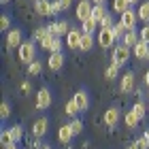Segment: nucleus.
Masks as SVG:
<instances>
[{
	"label": "nucleus",
	"instance_id": "f257e3e1",
	"mask_svg": "<svg viewBox=\"0 0 149 149\" xmlns=\"http://www.w3.org/2000/svg\"><path fill=\"white\" fill-rule=\"evenodd\" d=\"M17 53H19V60L22 62H26V64H30V62H34V56H36V45H34V40H24L22 45L17 47Z\"/></svg>",
	"mask_w": 149,
	"mask_h": 149
},
{
	"label": "nucleus",
	"instance_id": "f03ea898",
	"mask_svg": "<svg viewBox=\"0 0 149 149\" xmlns=\"http://www.w3.org/2000/svg\"><path fill=\"white\" fill-rule=\"evenodd\" d=\"M96 40H98V45L102 47V49H109V47H113L115 45V34H113V28H98V36H96Z\"/></svg>",
	"mask_w": 149,
	"mask_h": 149
},
{
	"label": "nucleus",
	"instance_id": "7ed1b4c3",
	"mask_svg": "<svg viewBox=\"0 0 149 149\" xmlns=\"http://www.w3.org/2000/svg\"><path fill=\"white\" fill-rule=\"evenodd\" d=\"M111 60H113L115 64L124 66V64L128 62V60H130V47H126L124 43H121V45H117V47L113 49V53H111Z\"/></svg>",
	"mask_w": 149,
	"mask_h": 149
},
{
	"label": "nucleus",
	"instance_id": "20e7f679",
	"mask_svg": "<svg viewBox=\"0 0 149 149\" xmlns=\"http://www.w3.org/2000/svg\"><path fill=\"white\" fill-rule=\"evenodd\" d=\"M47 130H49V119L47 117H38L34 124H32V136L34 139H43Z\"/></svg>",
	"mask_w": 149,
	"mask_h": 149
},
{
	"label": "nucleus",
	"instance_id": "39448f33",
	"mask_svg": "<svg viewBox=\"0 0 149 149\" xmlns=\"http://www.w3.org/2000/svg\"><path fill=\"white\" fill-rule=\"evenodd\" d=\"M92 9H94V2L92 0H81L77 4V19L79 22H85V19L92 17Z\"/></svg>",
	"mask_w": 149,
	"mask_h": 149
},
{
	"label": "nucleus",
	"instance_id": "423d86ee",
	"mask_svg": "<svg viewBox=\"0 0 149 149\" xmlns=\"http://www.w3.org/2000/svg\"><path fill=\"white\" fill-rule=\"evenodd\" d=\"M49 28V32L53 36H66L70 32V26H68V22H64V19H60V22H53V24H49L47 26Z\"/></svg>",
	"mask_w": 149,
	"mask_h": 149
},
{
	"label": "nucleus",
	"instance_id": "0eeeda50",
	"mask_svg": "<svg viewBox=\"0 0 149 149\" xmlns=\"http://www.w3.org/2000/svg\"><path fill=\"white\" fill-rule=\"evenodd\" d=\"M49 104H51V92L47 90V87L38 90V94H36V109L45 111V109H49Z\"/></svg>",
	"mask_w": 149,
	"mask_h": 149
},
{
	"label": "nucleus",
	"instance_id": "6e6552de",
	"mask_svg": "<svg viewBox=\"0 0 149 149\" xmlns=\"http://www.w3.org/2000/svg\"><path fill=\"white\" fill-rule=\"evenodd\" d=\"M121 24L126 26V30H134L136 28V22H139V13H134V11H124L121 13V19H119Z\"/></svg>",
	"mask_w": 149,
	"mask_h": 149
},
{
	"label": "nucleus",
	"instance_id": "1a4fd4ad",
	"mask_svg": "<svg viewBox=\"0 0 149 149\" xmlns=\"http://www.w3.org/2000/svg\"><path fill=\"white\" fill-rule=\"evenodd\" d=\"M22 43H24V34H22V30H19V28H13L9 34H6V45H9L11 49L19 47Z\"/></svg>",
	"mask_w": 149,
	"mask_h": 149
},
{
	"label": "nucleus",
	"instance_id": "9d476101",
	"mask_svg": "<svg viewBox=\"0 0 149 149\" xmlns=\"http://www.w3.org/2000/svg\"><path fill=\"white\" fill-rule=\"evenodd\" d=\"M81 36H83V32H81V30H70L68 34H66V47H68V49H79Z\"/></svg>",
	"mask_w": 149,
	"mask_h": 149
},
{
	"label": "nucleus",
	"instance_id": "9b49d317",
	"mask_svg": "<svg viewBox=\"0 0 149 149\" xmlns=\"http://www.w3.org/2000/svg\"><path fill=\"white\" fill-rule=\"evenodd\" d=\"M121 92L124 94H130V92H134V72L132 70H128V72H124V77H121Z\"/></svg>",
	"mask_w": 149,
	"mask_h": 149
},
{
	"label": "nucleus",
	"instance_id": "f8f14e48",
	"mask_svg": "<svg viewBox=\"0 0 149 149\" xmlns=\"http://www.w3.org/2000/svg\"><path fill=\"white\" fill-rule=\"evenodd\" d=\"M139 40H141V36H139L136 30H126V34L121 36V43H124L126 47H130V49H134V45H136Z\"/></svg>",
	"mask_w": 149,
	"mask_h": 149
},
{
	"label": "nucleus",
	"instance_id": "ddd939ff",
	"mask_svg": "<svg viewBox=\"0 0 149 149\" xmlns=\"http://www.w3.org/2000/svg\"><path fill=\"white\" fill-rule=\"evenodd\" d=\"M117 121H119V111H117V107L107 109V113H104V124L109 126V128H115V126H117Z\"/></svg>",
	"mask_w": 149,
	"mask_h": 149
},
{
	"label": "nucleus",
	"instance_id": "4468645a",
	"mask_svg": "<svg viewBox=\"0 0 149 149\" xmlns=\"http://www.w3.org/2000/svg\"><path fill=\"white\" fill-rule=\"evenodd\" d=\"M34 11L38 13L40 17L51 15V2H49V0H34Z\"/></svg>",
	"mask_w": 149,
	"mask_h": 149
},
{
	"label": "nucleus",
	"instance_id": "2eb2a0df",
	"mask_svg": "<svg viewBox=\"0 0 149 149\" xmlns=\"http://www.w3.org/2000/svg\"><path fill=\"white\" fill-rule=\"evenodd\" d=\"M134 56H136L139 60H149V43L139 40V43L134 45Z\"/></svg>",
	"mask_w": 149,
	"mask_h": 149
},
{
	"label": "nucleus",
	"instance_id": "dca6fc26",
	"mask_svg": "<svg viewBox=\"0 0 149 149\" xmlns=\"http://www.w3.org/2000/svg\"><path fill=\"white\" fill-rule=\"evenodd\" d=\"M72 98H74V102H77L79 111H85L87 107H90V98H87V92H85V90H79Z\"/></svg>",
	"mask_w": 149,
	"mask_h": 149
},
{
	"label": "nucleus",
	"instance_id": "f3484780",
	"mask_svg": "<svg viewBox=\"0 0 149 149\" xmlns=\"http://www.w3.org/2000/svg\"><path fill=\"white\" fill-rule=\"evenodd\" d=\"M72 136H74V134H72L70 124H68V126H62V128L58 130V141H60V143H64V145H68Z\"/></svg>",
	"mask_w": 149,
	"mask_h": 149
},
{
	"label": "nucleus",
	"instance_id": "a211bd4d",
	"mask_svg": "<svg viewBox=\"0 0 149 149\" xmlns=\"http://www.w3.org/2000/svg\"><path fill=\"white\" fill-rule=\"evenodd\" d=\"M62 66H64V56H62V51L51 53V56H49V68H51V70H60Z\"/></svg>",
	"mask_w": 149,
	"mask_h": 149
},
{
	"label": "nucleus",
	"instance_id": "6ab92c4d",
	"mask_svg": "<svg viewBox=\"0 0 149 149\" xmlns=\"http://www.w3.org/2000/svg\"><path fill=\"white\" fill-rule=\"evenodd\" d=\"M94 43H96V38H94V34H87V32H83V36H81V45H79V49L81 51H90Z\"/></svg>",
	"mask_w": 149,
	"mask_h": 149
},
{
	"label": "nucleus",
	"instance_id": "aec40b11",
	"mask_svg": "<svg viewBox=\"0 0 149 149\" xmlns=\"http://www.w3.org/2000/svg\"><path fill=\"white\" fill-rule=\"evenodd\" d=\"M139 121H141V117H139V115H136V113H134L132 109H130V111H128V113H126V126H128V128H130V130H134V128H136V126H139Z\"/></svg>",
	"mask_w": 149,
	"mask_h": 149
},
{
	"label": "nucleus",
	"instance_id": "412c9836",
	"mask_svg": "<svg viewBox=\"0 0 149 149\" xmlns=\"http://www.w3.org/2000/svg\"><path fill=\"white\" fill-rule=\"evenodd\" d=\"M139 19L141 22H145V24H149V0H145V2H141V6H139Z\"/></svg>",
	"mask_w": 149,
	"mask_h": 149
},
{
	"label": "nucleus",
	"instance_id": "4be33fe9",
	"mask_svg": "<svg viewBox=\"0 0 149 149\" xmlns=\"http://www.w3.org/2000/svg\"><path fill=\"white\" fill-rule=\"evenodd\" d=\"M81 24H83V32H87V34H94V32H96V28H100V24H98L94 17L85 19V22H81Z\"/></svg>",
	"mask_w": 149,
	"mask_h": 149
},
{
	"label": "nucleus",
	"instance_id": "5701e85b",
	"mask_svg": "<svg viewBox=\"0 0 149 149\" xmlns=\"http://www.w3.org/2000/svg\"><path fill=\"white\" fill-rule=\"evenodd\" d=\"M104 15H107V9H104V6H102V4H94V9H92V17L96 19L98 24L104 19Z\"/></svg>",
	"mask_w": 149,
	"mask_h": 149
},
{
	"label": "nucleus",
	"instance_id": "b1692460",
	"mask_svg": "<svg viewBox=\"0 0 149 149\" xmlns=\"http://www.w3.org/2000/svg\"><path fill=\"white\" fill-rule=\"evenodd\" d=\"M132 111L136 113V115H139L141 119H143L145 115H149V107H147L145 102H141V100H139V102H134V107H132Z\"/></svg>",
	"mask_w": 149,
	"mask_h": 149
},
{
	"label": "nucleus",
	"instance_id": "393cba45",
	"mask_svg": "<svg viewBox=\"0 0 149 149\" xmlns=\"http://www.w3.org/2000/svg\"><path fill=\"white\" fill-rule=\"evenodd\" d=\"M119 68H121L119 64L111 62V64H109V68L104 70V77H107V79H117V72H119Z\"/></svg>",
	"mask_w": 149,
	"mask_h": 149
},
{
	"label": "nucleus",
	"instance_id": "a878e982",
	"mask_svg": "<svg viewBox=\"0 0 149 149\" xmlns=\"http://www.w3.org/2000/svg\"><path fill=\"white\" fill-rule=\"evenodd\" d=\"M0 143H2V147H6V145H13V143H15V141H13V134H11V130H9V128L0 132Z\"/></svg>",
	"mask_w": 149,
	"mask_h": 149
},
{
	"label": "nucleus",
	"instance_id": "bb28decb",
	"mask_svg": "<svg viewBox=\"0 0 149 149\" xmlns=\"http://www.w3.org/2000/svg\"><path fill=\"white\" fill-rule=\"evenodd\" d=\"M77 113H81V111H79V107H77V102H74V98H72V100L66 102V115H68V117H77Z\"/></svg>",
	"mask_w": 149,
	"mask_h": 149
},
{
	"label": "nucleus",
	"instance_id": "cd10ccee",
	"mask_svg": "<svg viewBox=\"0 0 149 149\" xmlns=\"http://www.w3.org/2000/svg\"><path fill=\"white\" fill-rule=\"evenodd\" d=\"M47 34H51L49 28H47V26H38V28L34 30V40H36V43H40V40H43Z\"/></svg>",
	"mask_w": 149,
	"mask_h": 149
},
{
	"label": "nucleus",
	"instance_id": "c85d7f7f",
	"mask_svg": "<svg viewBox=\"0 0 149 149\" xmlns=\"http://www.w3.org/2000/svg\"><path fill=\"white\" fill-rule=\"evenodd\" d=\"M130 9V2L128 0H113V11H117V13H124Z\"/></svg>",
	"mask_w": 149,
	"mask_h": 149
},
{
	"label": "nucleus",
	"instance_id": "c756f323",
	"mask_svg": "<svg viewBox=\"0 0 149 149\" xmlns=\"http://www.w3.org/2000/svg\"><path fill=\"white\" fill-rule=\"evenodd\" d=\"M9 130H11V134H13V141H15V143H19V141H22V136H24V128H22V126H11Z\"/></svg>",
	"mask_w": 149,
	"mask_h": 149
},
{
	"label": "nucleus",
	"instance_id": "7c9ffc66",
	"mask_svg": "<svg viewBox=\"0 0 149 149\" xmlns=\"http://www.w3.org/2000/svg\"><path fill=\"white\" fill-rule=\"evenodd\" d=\"M70 128H72V134L77 136V134H81V132H83V121H81V119H77V117H72V121H70Z\"/></svg>",
	"mask_w": 149,
	"mask_h": 149
},
{
	"label": "nucleus",
	"instance_id": "2f4dec72",
	"mask_svg": "<svg viewBox=\"0 0 149 149\" xmlns=\"http://www.w3.org/2000/svg\"><path fill=\"white\" fill-rule=\"evenodd\" d=\"M40 70H43V64H40L38 60H34V62L28 64V72L30 74H40Z\"/></svg>",
	"mask_w": 149,
	"mask_h": 149
},
{
	"label": "nucleus",
	"instance_id": "473e14b6",
	"mask_svg": "<svg viewBox=\"0 0 149 149\" xmlns=\"http://www.w3.org/2000/svg\"><path fill=\"white\" fill-rule=\"evenodd\" d=\"M113 34H115V38H121V36L126 34V26L121 24V22H117V24L113 26Z\"/></svg>",
	"mask_w": 149,
	"mask_h": 149
},
{
	"label": "nucleus",
	"instance_id": "72a5a7b5",
	"mask_svg": "<svg viewBox=\"0 0 149 149\" xmlns=\"http://www.w3.org/2000/svg\"><path fill=\"white\" fill-rule=\"evenodd\" d=\"M62 36H56V38H53V43H51V47H49V51L51 53H56V51H62Z\"/></svg>",
	"mask_w": 149,
	"mask_h": 149
},
{
	"label": "nucleus",
	"instance_id": "f704fd0d",
	"mask_svg": "<svg viewBox=\"0 0 149 149\" xmlns=\"http://www.w3.org/2000/svg\"><path fill=\"white\" fill-rule=\"evenodd\" d=\"M53 38H56V36H53V34H47L43 40H40V47H43V49H47V51H49V47H51V43H53Z\"/></svg>",
	"mask_w": 149,
	"mask_h": 149
},
{
	"label": "nucleus",
	"instance_id": "c9c22d12",
	"mask_svg": "<svg viewBox=\"0 0 149 149\" xmlns=\"http://www.w3.org/2000/svg\"><path fill=\"white\" fill-rule=\"evenodd\" d=\"M139 36H141V40H145V43H149V24H145L143 28L139 30Z\"/></svg>",
	"mask_w": 149,
	"mask_h": 149
},
{
	"label": "nucleus",
	"instance_id": "e433bc0d",
	"mask_svg": "<svg viewBox=\"0 0 149 149\" xmlns=\"http://www.w3.org/2000/svg\"><path fill=\"white\" fill-rule=\"evenodd\" d=\"M113 26H115L113 17L109 15V13H107V15H104V19H102V22H100V28H113Z\"/></svg>",
	"mask_w": 149,
	"mask_h": 149
},
{
	"label": "nucleus",
	"instance_id": "4c0bfd02",
	"mask_svg": "<svg viewBox=\"0 0 149 149\" xmlns=\"http://www.w3.org/2000/svg\"><path fill=\"white\" fill-rule=\"evenodd\" d=\"M9 115H11V104L9 102H2V107H0V117L6 119Z\"/></svg>",
	"mask_w": 149,
	"mask_h": 149
},
{
	"label": "nucleus",
	"instance_id": "58836bf2",
	"mask_svg": "<svg viewBox=\"0 0 149 149\" xmlns=\"http://www.w3.org/2000/svg\"><path fill=\"white\" fill-rule=\"evenodd\" d=\"M9 28H11V17L2 15V19H0V30H9Z\"/></svg>",
	"mask_w": 149,
	"mask_h": 149
},
{
	"label": "nucleus",
	"instance_id": "ea45409f",
	"mask_svg": "<svg viewBox=\"0 0 149 149\" xmlns=\"http://www.w3.org/2000/svg\"><path fill=\"white\" fill-rule=\"evenodd\" d=\"M134 143H136V147H139V149H149V141L145 139V134H143L141 139H136Z\"/></svg>",
	"mask_w": 149,
	"mask_h": 149
},
{
	"label": "nucleus",
	"instance_id": "a19ab883",
	"mask_svg": "<svg viewBox=\"0 0 149 149\" xmlns=\"http://www.w3.org/2000/svg\"><path fill=\"white\" fill-rule=\"evenodd\" d=\"M58 13H62V4H60V0H53L51 2V15H58Z\"/></svg>",
	"mask_w": 149,
	"mask_h": 149
},
{
	"label": "nucleus",
	"instance_id": "79ce46f5",
	"mask_svg": "<svg viewBox=\"0 0 149 149\" xmlns=\"http://www.w3.org/2000/svg\"><path fill=\"white\" fill-rule=\"evenodd\" d=\"M70 2H72V0H60V4H62V11H66V9H68V6H70Z\"/></svg>",
	"mask_w": 149,
	"mask_h": 149
},
{
	"label": "nucleus",
	"instance_id": "37998d69",
	"mask_svg": "<svg viewBox=\"0 0 149 149\" xmlns=\"http://www.w3.org/2000/svg\"><path fill=\"white\" fill-rule=\"evenodd\" d=\"M22 90H24V92H30V90H32V85L28 83V81H24V83H22Z\"/></svg>",
	"mask_w": 149,
	"mask_h": 149
},
{
	"label": "nucleus",
	"instance_id": "c03bdc74",
	"mask_svg": "<svg viewBox=\"0 0 149 149\" xmlns=\"http://www.w3.org/2000/svg\"><path fill=\"white\" fill-rule=\"evenodd\" d=\"M145 85H147V87H149V70H147V72H145Z\"/></svg>",
	"mask_w": 149,
	"mask_h": 149
},
{
	"label": "nucleus",
	"instance_id": "a18cd8bd",
	"mask_svg": "<svg viewBox=\"0 0 149 149\" xmlns=\"http://www.w3.org/2000/svg\"><path fill=\"white\" fill-rule=\"evenodd\" d=\"M4 149H17V143H13V145H6Z\"/></svg>",
	"mask_w": 149,
	"mask_h": 149
},
{
	"label": "nucleus",
	"instance_id": "49530a36",
	"mask_svg": "<svg viewBox=\"0 0 149 149\" xmlns=\"http://www.w3.org/2000/svg\"><path fill=\"white\" fill-rule=\"evenodd\" d=\"M126 149H139V147H136V143H132V145H128Z\"/></svg>",
	"mask_w": 149,
	"mask_h": 149
},
{
	"label": "nucleus",
	"instance_id": "de8ad7c7",
	"mask_svg": "<svg viewBox=\"0 0 149 149\" xmlns=\"http://www.w3.org/2000/svg\"><path fill=\"white\" fill-rule=\"evenodd\" d=\"M94 4H104V0H92Z\"/></svg>",
	"mask_w": 149,
	"mask_h": 149
},
{
	"label": "nucleus",
	"instance_id": "09e8293b",
	"mask_svg": "<svg viewBox=\"0 0 149 149\" xmlns=\"http://www.w3.org/2000/svg\"><path fill=\"white\" fill-rule=\"evenodd\" d=\"M38 149H51V147L49 145H43V147H38Z\"/></svg>",
	"mask_w": 149,
	"mask_h": 149
},
{
	"label": "nucleus",
	"instance_id": "8fccbe9b",
	"mask_svg": "<svg viewBox=\"0 0 149 149\" xmlns=\"http://www.w3.org/2000/svg\"><path fill=\"white\" fill-rule=\"evenodd\" d=\"M128 2H130V4H136V2H139V0H128Z\"/></svg>",
	"mask_w": 149,
	"mask_h": 149
},
{
	"label": "nucleus",
	"instance_id": "3c124183",
	"mask_svg": "<svg viewBox=\"0 0 149 149\" xmlns=\"http://www.w3.org/2000/svg\"><path fill=\"white\" fill-rule=\"evenodd\" d=\"M145 139H147V141H149V130H147V132H145Z\"/></svg>",
	"mask_w": 149,
	"mask_h": 149
},
{
	"label": "nucleus",
	"instance_id": "603ef678",
	"mask_svg": "<svg viewBox=\"0 0 149 149\" xmlns=\"http://www.w3.org/2000/svg\"><path fill=\"white\" fill-rule=\"evenodd\" d=\"M0 2H2V4H6V2H9V0H0Z\"/></svg>",
	"mask_w": 149,
	"mask_h": 149
},
{
	"label": "nucleus",
	"instance_id": "864d4df0",
	"mask_svg": "<svg viewBox=\"0 0 149 149\" xmlns=\"http://www.w3.org/2000/svg\"><path fill=\"white\" fill-rule=\"evenodd\" d=\"M147 96H149V87H147Z\"/></svg>",
	"mask_w": 149,
	"mask_h": 149
}]
</instances>
